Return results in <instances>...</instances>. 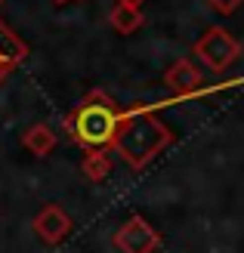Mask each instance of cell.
I'll return each mask as SVG.
<instances>
[{
    "label": "cell",
    "mask_w": 244,
    "mask_h": 253,
    "mask_svg": "<svg viewBox=\"0 0 244 253\" xmlns=\"http://www.w3.org/2000/svg\"><path fill=\"white\" fill-rule=\"evenodd\" d=\"M167 142H170V130L158 118L136 115L121 126L118 139H114V148L121 151V158H127L130 167H146Z\"/></svg>",
    "instance_id": "6da1fadb"
},
{
    "label": "cell",
    "mask_w": 244,
    "mask_h": 253,
    "mask_svg": "<svg viewBox=\"0 0 244 253\" xmlns=\"http://www.w3.org/2000/svg\"><path fill=\"white\" fill-rule=\"evenodd\" d=\"M118 133H121V115L114 111L111 99L102 93H93L74 115V136L90 148L114 145Z\"/></svg>",
    "instance_id": "7a4b0ae2"
},
{
    "label": "cell",
    "mask_w": 244,
    "mask_h": 253,
    "mask_svg": "<svg viewBox=\"0 0 244 253\" xmlns=\"http://www.w3.org/2000/svg\"><path fill=\"white\" fill-rule=\"evenodd\" d=\"M238 53H241L238 41H235L229 31H223V28H210V31L195 43V56H198L210 71H223L226 65H232V62L238 59Z\"/></svg>",
    "instance_id": "3957f363"
},
{
    "label": "cell",
    "mask_w": 244,
    "mask_h": 253,
    "mask_svg": "<svg viewBox=\"0 0 244 253\" xmlns=\"http://www.w3.org/2000/svg\"><path fill=\"white\" fill-rule=\"evenodd\" d=\"M114 244H118L121 253H151L158 247V235H155V229H151L143 216H133L127 225L118 229Z\"/></svg>",
    "instance_id": "277c9868"
},
{
    "label": "cell",
    "mask_w": 244,
    "mask_h": 253,
    "mask_svg": "<svg viewBox=\"0 0 244 253\" xmlns=\"http://www.w3.org/2000/svg\"><path fill=\"white\" fill-rule=\"evenodd\" d=\"M68 229H71V219H68V213L62 207H44L37 213V219H34V232L49 244L62 241V238L68 235Z\"/></svg>",
    "instance_id": "5b68a950"
},
{
    "label": "cell",
    "mask_w": 244,
    "mask_h": 253,
    "mask_svg": "<svg viewBox=\"0 0 244 253\" xmlns=\"http://www.w3.org/2000/svg\"><path fill=\"white\" fill-rule=\"evenodd\" d=\"M198 84H201V71L192 65L189 59H179L176 65L167 71V86L176 90V93H192Z\"/></svg>",
    "instance_id": "8992f818"
},
{
    "label": "cell",
    "mask_w": 244,
    "mask_h": 253,
    "mask_svg": "<svg viewBox=\"0 0 244 253\" xmlns=\"http://www.w3.org/2000/svg\"><path fill=\"white\" fill-rule=\"evenodd\" d=\"M111 25H114L121 34H130V31H136L139 25H143V12H139V6L118 3V6L111 9Z\"/></svg>",
    "instance_id": "52a82bcc"
},
{
    "label": "cell",
    "mask_w": 244,
    "mask_h": 253,
    "mask_svg": "<svg viewBox=\"0 0 244 253\" xmlns=\"http://www.w3.org/2000/svg\"><path fill=\"white\" fill-rule=\"evenodd\" d=\"M53 145H56V136H53V130H49L47 124H37V126H31V130L25 133V148H31L34 155H49Z\"/></svg>",
    "instance_id": "ba28073f"
},
{
    "label": "cell",
    "mask_w": 244,
    "mask_h": 253,
    "mask_svg": "<svg viewBox=\"0 0 244 253\" xmlns=\"http://www.w3.org/2000/svg\"><path fill=\"white\" fill-rule=\"evenodd\" d=\"M84 173H87L93 182L105 179V176L111 173V161H108L105 151H102V148H93V151H90V155L84 158Z\"/></svg>",
    "instance_id": "9c48e42d"
},
{
    "label": "cell",
    "mask_w": 244,
    "mask_h": 253,
    "mask_svg": "<svg viewBox=\"0 0 244 253\" xmlns=\"http://www.w3.org/2000/svg\"><path fill=\"white\" fill-rule=\"evenodd\" d=\"M210 3H213L216 9H223V12H232V9L241 3V0H210Z\"/></svg>",
    "instance_id": "30bf717a"
},
{
    "label": "cell",
    "mask_w": 244,
    "mask_h": 253,
    "mask_svg": "<svg viewBox=\"0 0 244 253\" xmlns=\"http://www.w3.org/2000/svg\"><path fill=\"white\" fill-rule=\"evenodd\" d=\"M118 3H130V6H139V3H146V0H118Z\"/></svg>",
    "instance_id": "8fae6325"
},
{
    "label": "cell",
    "mask_w": 244,
    "mask_h": 253,
    "mask_svg": "<svg viewBox=\"0 0 244 253\" xmlns=\"http://www.w3.org/2000/svg\"><path fill=\"white\" fill-rule=\"evenodd\" d=\"M56 3H62V0H56Z\"/></svg>",
    "instance_id": "7c38bea8"
}]
</instances>
